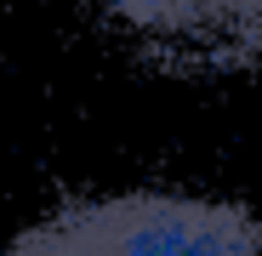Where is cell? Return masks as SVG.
<instances>
[{"instance_id": "2", "label": "cell", "mask_w": 262, "mask_h": 256, "mask_svg": "<svg viewBox=\"0 0 262 256\" xmlns=\"http://www.w3.org/2000/svg\"><path fill=\"white\" fill-rule=\"evenodd\" d=\"M143 34L194 52L245 57L262 46V0H114Z\"/></svg>"}, {"instance_id": "1", "label": "cell", "mask_w": 262, "mask_h": 256, "mask_svg": "<svg viewBox=\"0 0 262 256\" xmlns=\"http://www.w3.org/2000/svg\"><path fill=\"white\" fill-rule=\"evenodd\" d=\"M6 256H262V222L228 199L131 188L46 211Z\"/></svg>"}]
</instances>
